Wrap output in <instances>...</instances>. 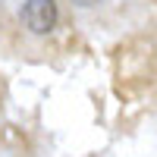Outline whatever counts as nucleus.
<instances>
[{
    "mask_svg": "<svg viewBox=\"0 0 157 157\" xmlns=\"http://www.w3.org/2000/svg\"><path fill=\"white\" fill-rule=\"evenodd\" d=\"M19 19L32 35H50L57 29V22H60L57 0H22Z\"/></svg>",
    "mask_w": 157,
    "mask_h": 157,
    "instance_id": "1",
    "label": "nucleus"
},
{
    "mask_svg": "<svg viewBox=\"0 0 157 157\" xmlns=\"http://www.w3.org/2000/svg\"><path fill=\"white\" fill-rule=\"evenodd\" d=\"M78 6H91V3H98V0H75Z\"/></svg>",
    "mask_w": 157,
    "mask_h": 157,
    "instance_id": "2",
    "label": "nucleus"
}]
</instances>
